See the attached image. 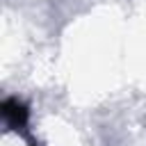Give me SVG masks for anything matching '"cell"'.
Returning a JSON list of instances; mask_svg holds the SVG:
<instances>
[{
	"label": "cell",
	"mask_w": 146,
	"mask_h": 146,
	"mask_svg": "<svg viewBox=\"0 0 146 146\" xmlns=\"http://www.w3.org/2000/svg\"><path fill=\"white\" fill-rule=\"evenodd\" d=\"M0 112L5 116V121L14 128V130H25L27 121H30V110L23 100L18 98H5L0 103Z\"/></svg>",
	"instance_id": "6da1fadb"
}]
</instances>
